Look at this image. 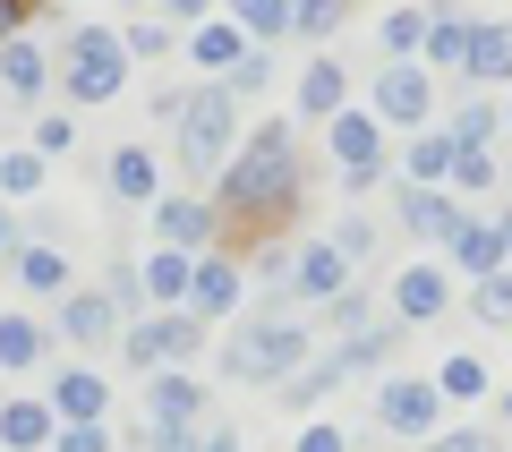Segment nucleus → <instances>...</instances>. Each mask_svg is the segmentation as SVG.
I'll return each instance as SVG.
<instances>
[{
	"mask_svg": "<svg viewBox=\"0 0 512 452\" xmlns=\"http://www.w3.org/2000/svg\"><path fill=\"white\" fill-rule=\"evenodd\" d=\"M214 214H222V239L231 248H265L274 222L299 214V128L291 120H265L248 128V145L231 154V171L214 180Z\"/></svg>",
	"mask_w": 512,
	"mask_h": 452,
	"instance_id": "f257e3e1",
	"label": "nucleus"
},
{
	"mask_svg": "<svg viewBox=\"0 0 512 452\" xmlns=\"http://www.w3.org/2000/svg\"><path fill=\"white\" fill-rule=\"evenodd\" d=\"M308 359H316V333L291 325V316H248V325H231V342H222V376L231 384H274V393Z\"/></svg>",
	"mask_w": 512,
	"mask_h": 452,
	"instance_id": "f03ea898",
	"label": "nucleus"
},
{
	"mask_svg": "<svg viewBox=\"0 0 512 452\" xmlns=\"http://www.w3.org/2000/svg\"><path fill=\"white\" fill-rule=\"evenodd\" d=\"M171 137H180V171H188V180H222L231 154L248 145V137H239V94L231 86H188Z\"/></svg>",
	"mask_w": 512,
	"mask_h": 452,
	"instance_id": "7ed1b4c3",
	"label": "nucleus"
},
{
	"mask_svg": "<svg viewBox=\"0 0 512 452\" xmlns=\"http://www.w3.org/2000/svg\"><path fill=\"white\" fill-rule=\"evenodd\" d=\"M60 77H69V103H111V94L128 86V43L111 35V26H77Z\"/></svg>",
	"mask_w": 512,
	"mask_h": 452,
	"instance_id": "20e7f679",
	"label": "nucleus"
},
{
	"mask_svg": "<svg viewBox=\"0 0 512 452\" xmlns=\"http://www.w3.org/2000/svg\"><path fill=\"white\" fill-rule=\"evenodd\" d=\"M367 111L384 128H402V137H419V128H436V77L419 60H384L376 86H367Z\"/></svg>",
	"mask_w": 512,
	"mask_h": 452,
	"instance_id": "39448f33",
	"label": "nucleus"
},
{
	"mask_svg": "<svg viewBox=\"0 0 512 452\" xmlns=\"http://www.w3.org/2000/svg\"><path fill=\"white\" fill-rule=\"evenodd\" d=\"M376 427H384V435H410V444H436V435H444V393H436V376H384V384H376Z\"/></svg>",
	"mask_w": 512,
	"mask_h": 452,
	"instance_id": "423d86ee",
	"label": "nucleus"
},
{
	"mask_svg": "<svg viewBox=\"0 0 512 452\" xmlns=\"http://www.w3.org/2000/svg\"><path fill=\"white\" fill-rule=\"evenodd\" d=\"M325 145H333V171H342V197H367L384 180V120L376 111H342L325 128Z\"/></svg>",
	"mask_w": 512,
	"mask_h": 452,
	"instance_id": "0eeeda50",
	"label": "nucleus"
},
{
	"mask_svg": "<svg viewBox=\"0 0 512 452\" xmlns=\"http://www.w3.org/2000/svg\"><path fill=\"white\" fill-rule=\"evenodd\" d=\"M120 350H128V367H180V359H197V350H205V325L188 308H163V316H137Z\"/></svg>",
	"mask_w": 512,
	"mask_h": 452,
	"instance_id": "6e6552de",
	"label": "nucleus"
},
{
	"mask_svg": "<svg viewBox=\"0 0 512 452\" xmlns=\"http://www.w3.org/2000/svg\"><path fill=\"white\" fill-rule=\"evenodd\" d=\"M384 308H393V325H436L444 308H453V282H444V265L436 256H410L402 273H393V290H384Z\"/></svg>",
	"mask_w": 512,
	"mask_h": 452,
	"instance_id": "1a4fd4ad",
	"label": "nucleus"
},
{
	"mask_svg": "<svg viewBox=\"0 0 512 452\" xmlns=\"http://www.w3.org/2000/svg\"><path fill=\"white\" fill-rule=\"evenodd\" d=\"M239 299H248V273H239V256H197V290H188V316L197 325H231Z\"/></svg>",
	"mask_w": 512,
	"mask_h": 452,
	"instance_id": "9d476101",
	"label": "nucleus"
},
{
	"mask_svg": "<svg viewBox=\"0 0 512 452\" xmlns=\"http://www.w3.org/2000/svg\"><path fill=\"white\" fill-rule=\"evenodd\" d=\"M393 214H402V231L419 239V248H453V231L470 222L453 188H402V205H393Z\"/></svg>",
	"mask_w": 512,
	"mask_h": 452,
	"instance_id": "9b49d317",
	"label": "nucleus"
},
{
	"mask_svg": "<svg viewBox=\"0 0 512 452\" xmlns=\"http://www.w3.org/2000/svg\"><path fill=\"white\" fill-rule=\"evenodd\" d=\"M154 222H163V248H188V256H214L222 248L214 197H163V205H154Z\"/></svg>",
	"mask_w": 512,
	"mask_h": 452,
	"instance_id": "f8f14e48",
	"label": "nucleus"
},
{
	"mask_svg": "<svg viewBox=\"0 0 512 452\" xmlns=\"http://www.w3.org/2000/svg\"><path fill=\"white\" fill-rule=\"evenodd\" d=\"M180 52H188V69H197V86H222V77H231V69H239V60H248V52H256V43H248V35H239V26H231V18H205V26H197V35H188V43H180Z\"/></svg>",
	"mask_w": 512,
	"mask_h": 452,
	"instance_id": "ddd939ff",
	"label": "nucleus"
},
{
	"mask_svg": "<svg viewBox=\"0 0 512 452\" xmlns=\"http://www.w3.org/2000/svg\"><path fill=\"white\" fill-rule=\"evenodd\" d=\"M291 290L299 299H316V308H333L350 290V256L333 248V239H308V248H291Z\"/></svg>",
	"mask_w": 512,
	"mask_h": 452,
	"instance_id": "4468645a",
	"label": "nucleus"
},
{
	"mask_svg": "<svg viewBox=\"0 0 512 452\" xmlns=\"http://www.w3.org/2000/svg\"><path fill=\"white\" fill-rule=\"evenodd\" d=\"M350 111V69H342V52H316L308 69H299V120H342Z\"/></svg>",
	"mask_w": 512,
	"mask_h": 452,
	"instance_id": "2eb2a0df",
	"label": "nucleus"
},
{
	"mask_svg": "<svg viewBox=\"0 0 512 452\" xmlns=\"http://www.w3.org/2000/svg\"><path fill=\"white\" fill-rule=\"evenodd\" d=\"M146 418H154V427H188V435H197L205 427V384L180 376V367H163V376L146 384Z\"/></svg>",
	"mask_w": 512,
	"mask_h": 452,
	"instance_id": "dca6fc26",
	"label": "nucleus"
},
{
	"mask_svg": "<svg viewBox=\"0 0 512 452\" xmlns=\"http://www.w3.org/2000/svg\"><path fill=\"white\" fill-rule=\"evenodd\" d=\"M427 52H419V69H470V9H461V0H427Z\"/></svg>",
	"mask_w": 512,
	"mask_h": 452,
	"instance_id": "f3484780",
	"label": "nucleus"
},
{
	"mask_svg": "<svg viewBox=\"0 0 512 452\" xmlns=\"http://www.w3.org/2000/svg\"><path fill=\"white\" fill-rule=\"evenodd\" d=\"M60 333H69L77 350H103L111 333H120V299H111V290H69V299H60Z\"/></svg>",
	"mask_w": 512,
	"mask_h": 452,
	"instance_id": "a211bd4d",
	"label": "nucleus"
},
{
	"mask_svg": "<svg viewBox=\"0 0 512 452\" xmlns=\"http://www.w3.org/2000/svg\"><path fill=\"white\" fill-rule=\"evenodd\" d=\"M470 77L478 94L487 86H512V18H470Z\"/></svg>",
	"mask_w": 512,
	"mask_h": 452,
	"instance_id": "6ab92c4d",
	"label": "nucleus"
},
{
	"mask_svg": "<svg viewBox=\"0 0 512 452\" xmlns=\"http://www.w3.org/2000/svg\"><path fill=\"white\" fill-rule=\"evenodd\" d=\"M342 376H359V367H350V350H342V342H325V350H316V359L299 367V376L282 384L274 401H282V410H316V401H325V393H333Z\"/></svg>",
	"mask_w": 512,
	"mask_h": 452,
	"instance_id": "aec40b11",
	"label": "nucleus"
},
{
	"mask_svg": "<svg viewBox=\"0 0 512 452\" xmlns=\"http://www.w3.org/2000/svg\"><path fill=\"white\" fill-rule=\"evenodd\" d=\"M436 393H444V410H478V401L495 393V367L478 359V350H444L436 359Z\"/></svg>",
	"mask_w": 512,
	"mask_h": 452,
	"instance_id": "412c9836",
	"label": "nucleus"
},
{
	"mask_svg": "<svg viewBox=\"0 0 512 452\" xmlns=\"http://www.w3.org/2000/svg\"><path fill=\"white\" fill-rule=\"evenodd\" d=\"M111 197L120 205H163V163H154V145H111Z\"/></svg>",
	"mask_w": 512,
	"mask_h": 452,
	"instance_id": "4be33fe9",
	"label": "nucleus"
},
{
	"mask_svg": "<svg viewBox=\"0 0 512 452\" xmlns=\"http://www.w3.org/2000/svg\"><path fill=\"white\" fill-rule=\"evenodd\" d=\"M0 444L9 452H52L60 444V410L52 401H0Z\"/></svg>",
	"mask_w": 512,
	"mask_h": 452,
	"instance_id": "5701e85b",
	"label": "nucleus"
},
{
	"mask_svg": "<svg viewBox=\"0 0 512 452\" xmlns=\"http://www.w3.org/2000/svg\"><path fill=\"white\" fill-rule=\"evenodd\" d=\"M453 154L461 145L444 137V128H419V137L402 145V188H453Z\"/></svg>",
	"mask_w": 512,
	"mask_h": 452,
	"instance_id": "b1692460",
	"label": "nucleus"
},
{
	"mask_svg": "<svg viewBox=\"0 0 512 452\" xmlns=\"http://www.w3.org/2000/svg\"><path fill=\"white\" fill-rule=\"evenodd\" d=\"M52 410H60V427H103V410H111V384L94 376V367H69V376L52 384Z\"/></svg>",
	"mask_w": 512,
	"mask_h": 452,
	"instance_id": "393cba45",
	"label": "nucleus"
},
{
	"mask_svg": "<svg viewBox=\"0 0 512 452\" xmlns=\"http://www.w3.org/2000/svg\"><path fill=\"white\" fill-rule=\"evenodd\" d=\"M137 273H146V299H154V316H163V308H180L188 290H197V256H188V248H154Z\"/></svg>",
	"mask_w": 512,
	"mask_h": 452,
	"instance_id": "a878e982",
	"label": "nucleus"
},
{
	"mask_svg": "<svg viewBox=\"0 0 512 452\" xmlns=\"http://www.w3.org/2000/svg\"><path fill=\"white\" fill-rule=\"evenodd\" d=\"M444 256H453V265L470 273V290L487 282V273H504V265H512V256H504V239H495V222H461V231H453V248H444Z\"/></svg>",
	"mask_w": 512,
	"mask_h": 452,
	"instance_id": "bb28decb",
	"label": "nucleus"
},
{
	"mask_svg": "<svg viewBox=\"0 0 512 452\" xmlns=\"http://www.w3.org/2000/svg\"><path fill=\"white\" fill-rule=\"evenodd\" d=\"M222 9H231V26L256 43V52H265V43H282V35L299 26V0H222Z\"/></svg>",
	"mask_w": 512,
	"mask_h": 452,
	"instance_id": "cd10ccee",
	"label": "nucleus"
},
{
	"mask_svg": "<svg viewBox=\"0 0 512 452\" xmlns=\"http://www.w3.org/2000/svg\"><path fill=\"white\" fill-rule=\"evenodd\" d=\"M0 86H9V94H18V103H35V94L43 86H52V60H43V43H0Z\"/></svg>",
	"mask_w": 512,
	"mask_h": 452,
	"instance_id": "c85d7f7f",
	"label": "nucleus"
},
{
	"mask_svg": "<svg viewBox=\"0 0 512 452\" xmlns=\"http://www.w3.org/2000/svg\"><path fill=\"white\" fill-rule=\"evenodd\" d=\"M18 282L35 290V299H69V256H60L52 239H26L18 248Z\"/></svg>",
	"mask_w": 512,
	"mask_h": 452,
	"instance_id": "c756f323",
	"label": "nucleus"
},
{
	"mask_svg": "<svg viewBox=\"0 0 512 452\" xmlns=\"http://www.w3.org/2000/svg\"><path fill=\"white\" fill-rule=\"evenodd\" d=\"M427 26H436V18H427L419 0H410V9H384V26H376L384 60H419V52H427Z\"/></svg>",
	"mask_w": 512,
	"mask_h": 452,
	"instance_id": "7c9ffc66",
	"label": "nucleus"
},
{
	"mask_svg": "<svg viewBox=\"0 0 512 452\" xmlns=\"http://www.w3.org/2000/svg\"><path fill=\"white\" fill-rule=\"evenodd\" d=\"M495 128H504V103H487V94H478V86H470V103H461V111H453V120H444V137H453V145H461V154H470V145H487V137H495Z\"/></svg>",
	"mask_w": 512,
	"mask_h": 452,
	"instance_id": "2f4dec72",
	"label": "nucleus"
},
{
	"mask_svg": "<svg viewBox=\"0 0 512 452\" xmlns=\"http://www.w3.org/2000/svg\"><path fill=\"white\" fill-rule=\"evenodd\" d=\"M18 197H43V154L35 145H9L0 154V205H18Z\"/></svg>",
	"mask_w": 512,
	"mask_h": 452,
	"instance_id": "473e14b6",
	"label": "nucleus"
},
{
	"mask_svg": "<svg viewBox=\"0 0 512 452\" xmlns=\"http://www.w3.org/2000/svg\"><path fill=\"white\" fill-rule=\"evenodd\" d=\"M43 350H52V333L35 316H0V367H35Z\"/></svg>",
	"mask_w": 512,
	"mask_h": 452,
	"instance_id": "72a5a7b5",
	"label": "nucleus"
},
{
	"mask_svg": "<svg viewBox=\"0 0 512 452\" xmlns=\"http://www.w3.org/2000/svg\"><path fill=\"white\" fill-rule=\"evenodd\" d=\"M325 325H333V342H359V333H376L384 316L367 308V290H342V299H333V308H325Z\"/></svg>",
	"mask_w": 512,
	"mask_h": 452,
	"instance_id": "f704fd0d",
	"label": "nucleus"
},
{
	"mask_svg": "<svg viewBox=\"0 0 512 452\" xmlns=\"http://www.w3.org/2000/svg\"><path fill=\"white\" fill-rule=\"evenodd\" d=\"M478 188H504V163H495L487 145H470V154H453V197H478Z\"/></svg>",
	"mask_w": 512,
	"mask_h": 452,
	"instance_id": "c9c22d12",
	"label": "nucleus"
},
{
	"mask_svg": "<svg viewBox=\"0 0 512 452\" xmlns=\"http://www.w3.org/2000/svg\"><path fill=\"white\" fill-rule=\"evenodd\" d=\"M470 316H478V325H512V265L487 273V282L470 290Z\"/></svg>",
	"mask_w": 512,
	"mask_h": 452,
	"instance_id": "e433bc0d",
	"label": "nucleus"
},
{
	"mask_svg": "<svg viewBox=\"0 0 512 452\" xmlns=\"http://www.w3.org/2000/svg\"><path fill=\"white\" fill-rule=\"evenodd\" d=\"M342 18H350V0H299V35H308V43H333Z\"/></svg>",
	"mask_w": 512,
	"mask_h": 452,
	"instance_id": "4c0bfd02",
	"label": "nucleus"
},
{
	"mask_svg": "<svg viewBox=\"0 0 512 452\" xmlns=\"http://www.w3.org/2000/svg\"><path fill=\"white\" fill-rule=\"evenodd\" d=\"M120 43H128V60H163V52H171V26H163V18H128Z\"/></svg>",
	"mask_w": 512,
	"mask_h": 452,
	"instance_id": "58836bf2",
	"label": "nucleus"
},
{
	"mask_svg": "<svg viewBox=\"0 0 512 452\" xmlns=\"http://www.w3.org/2000/svg\"><path fill=\"white\" fill-rule=\"evenodd\" d=\"M222 86H231L239 103H248V94H265V86H274V52H248V60H239L231 77H222Z\"/></svg>",
	"mask_w": 512,
	"mask_h": 452,
	"instance_id": "ea45409f",
	"label": "nucleus"
},
{
	"mask_svg": "<svg viewBox=\"0 0 512 452\" xmlns=\"http://www.w3.org/2000/svg\"><path fill=\"white\" fill-rule=\"evenodd\" d=\"M333 248H342L350 265H359V256L376 248V231H367V214H342V222H333Z\"/></svg>",
	"mask_w": 512,
	"mask_h": 452,
	"instance_id": "a19ab883",
	"label": "nucleus"
},
{
	"mask_svg": "<svg viewBox=\"0 0 512 452\" xmlns=\"http://www.w3.org/2000/svg\"><path fill=\"white\" fill-rule=\"evenodd\" d=\"M69 145H77V120H69V111L35 120V154H69Z\"/></svg>",
	"mask_w": 512,
	"mask_h": 452,
	"instance_id": "79ce46f5",
	"label": "nucleus"
},
{
	"mask_svg": "<svg viewBox=\"0 0 512 452\" xmlns=\"http://www.w3.org/2000/svg\"><path fill=\"white\" fill-rule=\"evenodd\" d=\"M291 452H350V435L333 427V418H308V427H299V444Z\"/></svg>",
	"mask_w": 512,
	"mask_h": 452,
	"instance_id": "37998d69",
	"label": "nucleus"
},
{
	"mask_svg": "<svg viewBox=\"0 0 512 452\" xmlns=\"http://www.w3.org/2000/svg\"><path fill=\"white\" fill-rule=\"evenodd\" d=\"M427 452H495V444H487V427H444Z\"/></svg>",
	"mask_w": 512,
	"mask_h": 452,
	"instance_id": "c03bdc74",
	"label": "nucleus"
},
{
	"mask_svg": "<svg viewBox=\"0 0 512 452\" xmlns=\"http://www.w3.org/2000/svg\"><path fill=\"white\" fill-rule=\"evenodd\" d=\"M52 452H111V427H60Z\"/></svg>",
	"mask_w": 512,
	"mask_h": 452,
	"instance_id": "a18cd8bd",
	"label": "nucleus"
},
{
	"mask_svg": "<svg viewBox=\"0 0 512 452\" xmlns=\"http://www.w3.org/2000/svg\"><path fill=\"white\" fill-rule=\"evenodd\" d=\"M43 0H0V43H18L26 35V18H35Z\"/></svg>",
	"mask_w": 512,
	"mask_h": 452,
	"instance_id": "49530a36",
	"label": "nucleus"
},
{
	"mask_svg": "<svg viewBox=\"0 0 512 452\" xmlns=\"http://www.w3.org/2000/svg\"><path fill=\"white\" fill-rule=\"evenodd\" d=\"M214 18V0H163V26H205Z\"/></svg>",
	"mask_w": 512,
	"mask_h": 452,
	"instance_id": "de8ad7c7",
	"label": "nucleus"
},
{
	"mask_svg": "<svg viewBox=\"0 0 512 452\" xmlns=\"http://www.w3.org/2000/svg\"><path fill=\"white\" fill-rule=\"evenodd\" d=\"M197 435H205V427H197ZM197 435H188V427H154L146 452H197Z\"/></svg>",
	"mask_w": 512,
	"mask_h": 452,
	"instance_id": "09e8293b",
	"label": "nucleus"
},
{
	"mask_svg": "<svg viewBox=\"0 0 512 452\" xmlns=\"http://www.w3.org/2000/svg\"><path fill=\"white\" fill-rule=\"evenodd\" d=\"M18 248H26V231H18V214L0 205V265H18Z\"/></svg>",
	"mask_w": 512,
	"mask_h": 452,
	"instance_id": "8fccbe9b",
	"label": "nucleus"
},
{
	"mask_svg": "<svg viewBox=\"0 0 512 452\" xmlns=\"http://www.w3.org/2000/svg\"><path fill=\"white\" fill-rule=\"evenodd\" d=\"M197 452H239V427H205V435H197Z\"/></svg>",
	"mask_w": 512,
	"mask_h": 452,
	"instance_id": "3c124183",
	"label": "nucleus"
},
{
	"mask_svg": "<svg viewBox=\"0 0 512 452\" xmlns=\"http://www.w3.org/2000/svg\"><path fill=\"white\" fill-rule=\"evenodd\" d=\"M495 239H504V256H512V205H504V214H495Z\"/></svg>",
	"mask_w": 512,
	"mask_h": 452,
	"instance_id": "603ef678",
	"label": "nucleus"
},
{
	"mask_svg": "<svg viewBox=\"0 0 512 452\" xmlns=\"http://www.w3.org/2000/svg\"><path fill=\"white\" fill-rule=\"evenodd\" d=\"M495 418H504V427H512V393H495Z\"/></svg>",
	"mask_w": 512,
	"mask_h": 452,
	"instance_id": "864d4df0",
	"label": "nucleus"
},
{
	"mask_svg": "<svg viewBox=\"0 0 512 452\" xmlns=\"http://www.w3.org/2000/svg\"><path fill=\"white\" fill-rule=\"evenodd\" d=\"M504 128H512V94H504Z\"/></svg>",
	"mask_w": 512,
	"mask_h": 452,
	"instance_id": "5fc2aeb1",
	"label": "nucleus"
}]
</instances>
